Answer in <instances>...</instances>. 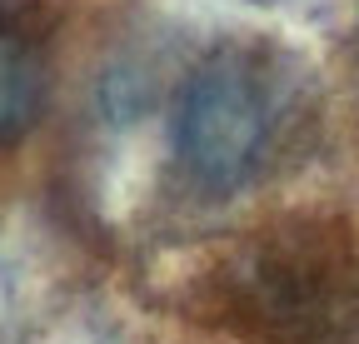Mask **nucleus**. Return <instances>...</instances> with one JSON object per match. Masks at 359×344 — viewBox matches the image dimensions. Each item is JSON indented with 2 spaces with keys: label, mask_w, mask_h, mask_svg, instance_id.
I'll use <instances>...</instances> for the list:
<instances>
[{
  "label": "nucleus",
  "mask_w": 359,
  "mask_h": 344,
  "mask_svg": "<svg viewBox=\"0 0 359 344\" xmlns=\"http://www.w3.org/2000/svg\"><path fill=\"white\" fill-rule=\"evenodd\" d=\"M320 120V80L290 46L219 35L165 95L155 190L175 214L235 209L309 160Z\"/></svg>",
  "instance_id": "nucleus-1"
},
{
  "label": "nucleus",
  "mask_w": 359,
  "mask_h": 344,
  "mask_svg": "<svg viewBox=\"0 0 359 344\" xmlns=\"http://www.w3.org/2000/svg\"><path fill=\"white\" fill-rule=\"evenodd\" d=\"M155 305L200 344H359V214L294 205L215 235Z\"/></svg>",
  "instance_id": "nucleus-2"
},
{
  "label": "nucleus",
  "mask_w": 359,
  "mask_h": 344,
  "mask_svg": "<svg viewBox=\"0 0 359 344\" xmlns=\"http://www.w3.org/2000/svg\"><path fill=\"white\" fill-rule=\"evenodd\" d=\"M55 6L0 0V160H11L50 100Z\"/></svg>",
  "instance_id": "nucleus-3"
}]
</instances>
